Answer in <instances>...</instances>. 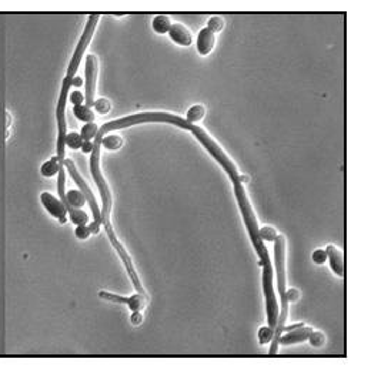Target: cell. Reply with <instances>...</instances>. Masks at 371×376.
<instances>
[{"label":"cell","mask_w":371,"mask_h":376,"mask_svg":"<svg viewBox=\"0 0 371 376\" xmlns=\"http://www.w3.org/2000/svg\"><path fill=\"white\" fill-rule=\"evenodd\" d=\"M234 187V195L239 204V208L241 214H243V219H244L245 228L249 232V237L252 241L254 250L260 257V262L263 265V289H264L266 296V311H267V322L270 328H276L277 321H278V304L276 301V295H274V287H273V267H271L270 257H269V251L266 248L263 239L258 234V224L256 215L253 213V208L250 205V201L245 195V190L243 187V182L236 181L233 182Z\"/></svg>","instance_id":"cell-1"},{"label":"cell","mask_w":371,"mask_h":376,"mask_svg":"<svg viewBox=\"0 0 371 376\" xmlns=\"http://www.w3.org/2000/svg\"><path fill=\"white\" fill-rule=\"evenodd\" d=\"M274 262H276L277 270V287H278V292H280V298H281V313H278V321L274 328V333H273V344L270 348V355H276L278 351V339L283 335L284 326H286V319L289 316V301L286 296V239L283 235H277L276 241H274Z\"/></svg>","instance_id":"cell-2"},{"label":"cell","mask_w":371,"mask_h":376,"mask_svg":"<svg viewBox=\"0 0 371 376\" xmlns=\"http://www.w3.org/2000/svg\"><path fill=\"white\" fill-rule=\"evenodd\" d=\"M189 131L193 133V136L199 140V143L210 153V156L213 157L217 163L220 164L221 168L224 170L227 173V176L230 177L232 182L241 181V176L239 174V171L236 168V165L233 164V161L228 158V156H227L226 153L220 148V145L217 144L213 138L210 137L207 133L203 130L202 127L191 124L190 125Z\"/></svg>","instance_id":"cell-3"},{"label":"cell","mask_w":371,"mask_h":376,"mask_svg":"<svg viewBox=\"0 0 371 376\" xmlns=\"http://www.w3.org/2000/svg\"><path fill=\"white\" fill-rule=\"evenodd\" d=\"M104 227H106L107 237H109V239H110V242H112V245H113V248H116V251L119 252L120 258H121V261H123L125 267H126L127 274H129V276H130V279H132V282H133V287L136 288L137 294L145 295V296H146L145 288H143L142 282H140V279H138L137 272H136V270H134V265H133V262H132V258L129 257V254H127L126 248H125V247L121 245V242H120L119 239H117V237H116V234H114L113 227H112V224L109 222V224H106Z\"/></svg>","instance_id":"cell-4"},{"label":"cell","mask_w":371,"mask_h":376,"mask_svg":"<svg viewBox=\"0 0 371 376\" xmlns=\"http://www.w3.org/2000/svg\"><path fill=\"white\" fill-rule=\"evenodd\" d=\"M63 165L66 167V170L69 171V174L70 177L73 178V181L77 184V187L80 188V191H82L83 194H84V197H86V201H87L89 205L92 208V211H93L95 221L96 222H99L101 225V210L99 208V205H97V201H96L95 195L92 193V188H89V185L82 178L80 173L77 171V168L75 167V164H73L72 160H63Z\"/></svg>","instance_id":"cell-5"},{"label":"cell","mask_w":371,"mask_h":376,"mask_svg":"<svg viewBox=\"0 0 371 376\" xmlns=\"http://www.w3.org/2000/svg\"><path fill=\"white\" fill-rule=\"evenodd\" d=\"M96 80H97V59L93 54L86 56V106L92 107L95 103Z\"/></svg>","instance_id":"cell-6"},{"label":"cell","mask_w":371,"mask_h":376,"mask_svg":"<svg viewBox=\"0 0 371 376\" xmlns=\"http://www.w3.org/2000/svg\"><path fill=\"white\" fill-rule=\"evenodd\" d=\"M99 298H101V299H104V301L107 302L125 304V305H127V307L130 308L132 312L142 311V309L146 307V304H147V296L140 294H136L133 295V296H129V298H125V296H120V295L110 294V292H106V291H100V292H99Z\"/></svg>","instance_id":"cell-7"},{"label":"cell","mask_w":371,"mask_h":376,"mask_svg":"<svg viewBox=\"0 0 371 376\" xmlns=\"http://www.w3.org/2000/svg\"><path fill=\"white\" fill-rule=\"evenodd\" d=\"M40 201H42L43 207L46 208V211L50 214L53 218H56L60 224L67 222V208L62 201L57 200L50 193H42Z\"/></svg>","instance_id":"cell-8"},{"label":"cell","mask_w":371,"mask_h":376,"mask_svg":"<svg viewBox=\"0 0 371 376\" xmlns=\"http://www.w3.org/2000/svg\"><path fill=\"white\" fill-rule=\"evenodd\" d=\"M169 36L170 39L174 42L176 44L179 46H183V47H187L190 44L193 43V36H191V33L190 30L186 27V26H183L182 23H174V25H171L169 30Z\"/></svg>","instance_id":"cell-9"},{"label":"cell","mask_w":371,"mask_h":376,"mask_svg":"<svg viewBox=\"0 0 371 376\" xmlns=\"http://www.w3.org/2000/svg\"><path fill=\"white\" fill-rule=\"evenodd\" d=\"M313 328L310 326H298L296 329L293 331H289V332L283 333L280 339H278V344L281 345H293V344H298V342H303V341H307L308 335L311 333Z\"/></svg>","instance_id":"cell-10"},{"label":"cell","mask_w":371,"mask_h":376,"mask_svg":"<svg viewBox=\"0 0 371 376\" xmlns=\"http://www.w3.org/2000/svg\"><path fill=\"white\" fill-rule=\"evenodd\" d=\"M214 42H216L214 33H211V31L208 30L207 27L202 29L200 33H199V36H197V42H196L199 54H202V56H207V54H210L214 47Z\"/></svg>","instance_id":"cell-11"},{"label":"cell","mask_w":371,"mask_h":376,"mask_svg":"<svg viewBox=\"0 0 371 376\" xmlns=\"http://www.w3.org/2000/svg\"><path fill=\"white\" fill-rule=\"evenodd\" d=\"M326 252H327V259L330 261V268L333 270L335 275L343 278L344 276V258H343V254L334 245H327Z\"/></svg>","instance_id":"cell-12"},{"label":"cell","mask_w":371,"mask_h":376,"mask_svg":"<svg viewBox=\"0 0 371 376\" xmlns=\"http://www.w3.org/2000/svg\"><path fill=\"white\" fill-rule=\"evenodd\" d=\"M100 144L109 151H117L123 147V138L117 134H109L101 138Z\"/></svg>","instance_id":"cell-13"},{"label":"cell","mask_w":371,"mask_h":376,"mask_svg":"<svg viewBox=\"0 0 371 376\" xmlns=\"http://www.w3.org/2000/svg\"><path fill=\"white\" fill-rule=\"evenodd\" d=\"M62 165H63V164L59 161V158H57V156H56V157H53L51 160H49V161H46V163L42 165L40 173H42V176L43 177H47V178H49V177L56 176Z\"/></svg>","instance_id":"cell-14"},{"label":"cell","mask_w":371,"mask_h":376,"mask_svg":"<svg viewBox=\"0 0 371 376\" xmlns=\"http://www.w3.org/2000/svg\"><path fill=\"white\" fill-rule=\"evenodd\" d=\"M73 114L76 119L84 121V123H93V120H95V113L92 111L90 107L84 106V104L73 107Z\"/></svg>","instance_id":"cell-15"},{"label":"cell","mask_w":371,"mask_h":376,"mask_svg":"<svg viewBox=\"0 0 371 376\" xmlns=\"http://www.w3.org/2000/svg\"><path fill=\"white\" fill-rule=\"evenodd\" d=\"M70 208H82L86 204V197L80 190H70L66 194Z\"/></svg>","instance_id":"cell-16"},{"label":"cell","mask_w":371,"mask_h":376,"mask_svg":"<svg viewBox=\"0 0 371 376\" xmlns=\"http://www.w3.org/2000/svg\"><path fill=\"white\" fill-rule=\"evenodd\" d=\"M151 27L158 34H164V33H169L170 27H171V22H170L167 16H156L151 22Z\"/></svg>","instance_id":"cell-17"},{"label":"cell","mask_w":371,"mask_h":376,"mask_svg":"<svg viewBox=\"0 0 371 376\" xmlns=\"http://www.w3.org/2000/svg\"><path fill=\"white\" fill-rule=\"evenodd\" d=\"M204 116H206V107L202 106V104H196V106L189 108V111L186 114V120L190 124H193L196 121H200Z\"/></svg>","instance_id":"cell-18"},{"label":"cell","mask_w":371,"mask_h":376,"mask_svg":"<svg viewBox=\"0 0 371 376\" xmlns=\"http://www.w3.org/2000/svg\"><path fill=\"white\" fill-rule=\"evenodd\" d=\"M69 217L70 221L77 225H87L89 224V215L84 211H82L80 208H70L69 210Z\"/></svg>","instance_id":"cell-19"},{"label":"cell","mask_w":371,"mask_h":376,"mask_svg":"<svg viewBox=\"0 0 371 376\" xmlns=\"http://www.w3.org/2000/svg\"><path fill=\"white\" fill-rule=\"evenodd\" d=\"M97 133H99V127L93 121V123H86L83 125L82 130H80V136H82L83 141H92L93 138H96Z\"/></svg>","instance_id":"cell-20"},{"label":"cell","mask_w":371,"mask_h":376,"mask_svg":"<svg viewBox=\"0 0 371 376\" xmlns=\"http://www.w3.org/2000/svg\"><path fill=\"white\" fill-rule=\"evenodd\" d=\"M64 144H66V147H69L70 150H79V148H82L83 138L80 136V133H69L66 136Z\"/></svg>","instance_id":"cell-21"},{"label":"cell","mask_w":371,"mask_h":376,"mask_svg":"<svg viewBox=\"0 0 371 376\" xmlns=\"http://www.w3.org/2000/svg\"><path fill=\"white\" fill-rule=\"evenodd\" d=\"M93 107H95V110L97 111L99 114L101 116H104V114H109L112 111V103L104 99V97H100V99H97L95 100L93 103Z\"/></svg>","instance_id":"cell-22"},{"label":"cell","mask_w":371,"mask_h":376,"mask_svg":"<svg viewBox=\"0 0 371 376\" xmlns=\"http://www.w3.org/2000/svg\"><path fill=\"white\" fill-rule=\"evenodd\" d=\"M258 234L263 241H269V242H274L277 238V231L276 228L273 227H263V228H258Z\"/></svg>","instance_id":"cell-23"},{"label":"cell","mask_w":371,"mask_h":376,"mask_svg":"<svg viewBox=\"0 0 371 376\" xmlns=\"http://www.w3.org/2000/svg\"><path fill=\"white\" fill-rule=\"evenodd\" d=\"M273 333H274V329L270 328V326H263L258 329V342L261 345H266L271 342L273 339Z\"/></svg>","instance_id":"cell-24"},{"label":"cell","mask_w":371,"mask_h":376,"mask_svg":"<svg viewBox=\"0 0 371 376\" xmlns=\"http://www.w3.org/2000/svg\"><path fill=\"white\" fill-rule=\"evenodd\" d=\"M308 342L311 346H314V348H320L324 345L326 342V336H324V333L321 332H315V331H311V333L308 335Z\"/></svg>","instance_id":"cell-25"},{"label":"cell","mask_w":371,"mask_h":376,"mask_svg":"<svg viewBox=\"0 0 371 376\" xmlns=\"http://www.w3.org/2000/svg\"><path fill=\"white\" fill-rule=\"evenodd\" d=\"M223 27H224V22H223V19L221 17H211V19L208 20V23H207V29L211 33H220L221 30H223Z\"/></svg>","instance_id":"cell-26"},{"label":"cell","mask_w":371,"mask_h":376,"mask_svg":"<svg viewBox=\"0 0 371 376\" xmlns=\"http://www.w3.org/2000/svg\"><path fill=\"white\" fill-rule=\"evenodd\" d=\"M311 258H313V261H314L317 265H323V264L327 261V252H326V250L319 248V250H315L314 252H313Z\"/></svg>","instance_id":"cell-27"},{"label":"cell","mask_w":371,"mask_h":376,"mask_svg":"<svg viewBox=\"0 0 371 376\" xmlns=\"http://www.w3.org/2000/svg\"><path fill=\"white\" fill-rule=\"evenodd\" d=\"M76 237L79 239H87L89 235L92 234L90 230H89L87 225H77L76 227Z\"/></svg>","instance_id":"cell-28"},{"label":"cell","mask_w":371,"mask_h":376,"mask_svg":"<svg viewBox=\"0 0 371 376\" xmlns=\"http://www.w3.org/2000/svg\"><path fill=\"white\" fill-rule=\"evenodd\" d=\"M69 100L73 106H80V104H83V101H84V96L80 91H73V93L70 94Z\"/></svg>","instance_id":"cell-29"},{"label":"cell","mask_w":371,"mask_h":376,"mask_svg":"<svg viewBox=\"0 0 371 376\" xmlns=\"http://www.w3.org/2000/svg\"><path fill=\"white\" fill-rule=\"evenodd\" d=\"M286 296H287V301L289 302H297L298 298H300V291L296 288H290L287 292H286Z\"/></svg>","instance_id":"cell-30"},{"label":"cell","mask_w":371,"mask_h":376,"mask_svg":"<svg viewBox=\"0 0 371 376\" xmlns=\"http://www.w3.org/2000/svg\"><path fill=\"white\" fill-rule=\"evenodd\" d=\"M142 321H143V316H142L140 311L132 313V316H130V322H132L133 325H134V326L140 325V324H142Z\"/></svg>","instance_id":"cell-31"},{"label":"cell","mask_w":371,"mask_h":376,"mask_svg":"<svg viewBox=\"0 0 371 376\" xmlns=\"http://www.w3.org/2000/svg\"><path fill=\"white\" fill-rule=\"evenodd\" d=\"M87 227L92 234H99V231H100V224H99V222H96V221H93L92 224H89Z\"/></svg>","instance_id":"cell-32"},{"label":"cell","mask_w":371,"mask_h":376,"mask_svg":"<svg viewBox=\"0 0 371 376\" xmlns=\"http://www.w3.org/2000/svg\"><path fill=\"white\" fill-rule=\"evenodd\" d=\"M93 150V143L92 141H83L82 151L83 153H92Z\"/></svg>","instance_id":"cell-33"},{"label":"cell","mask_w":371,"mask_h":376,"mask_svg":"<svg viewBox=\"0 0 371 376\" xmlns=\"http://www.w3.org/2000/svg\"><path fill=\"white\" fill-rule=\"evenodd\" d=\"M80 86H83V79L79 76H75L72 79V87H80Z\"/></svg>","instance_id":"cell-34"}]
</instances>
